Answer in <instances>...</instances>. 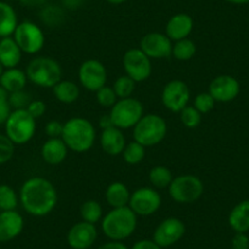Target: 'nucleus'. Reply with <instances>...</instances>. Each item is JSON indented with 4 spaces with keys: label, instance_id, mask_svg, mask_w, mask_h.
<instances>
[{
    "label": "nucleus",
    "instance_id": "nucleus-37",
    "mask_svg": "<svg viewBox=\"0 0 249 249\" xmlns=\"http://www.w3.org/2000/svg\"><path fill=\"white\" fill-rule=\"evenodd\" d=\"M32 97L25 89L18 90V92L9 93V104L13 110L27 109L30 103L32 102Z\"/></svg>",
    "mask_w": 249,
    "mask_h": 249
},
{
    "label": "nucleus",
    "instance_id": "nucleus-20",
    "mask_svg": "<svg viewBox=\"0 0 249 249\" xmlns=\"http://www.w3.org/2000/svg\"><path fill=\"white\" fill-rule=\"evenodd\" d=\"M99 140L102 149L110 157L121 155L124 147L127 144L126 143V137L122 133V130L115 127V126L107 128V130H102Z\"/></svg>",
    "mask_w": 249,
    "mask_h": 249
},
{
    "label": "nucleus",
    "instance_id": "nucleus-32",
    "mask_svg": "<svg viewBox=\"0 0 249 249\" xmlns=\"http://www.w3.org/2000/svg\"><path fill=\"white\" fill-rule=\"evenodd\" d=\"M122 158H124V162L128 165H138L142 162V160L145 157V147L140 144L136 141L127 143L124 147V152H122Z\"/></svg>",
    "mask_w": 249,
    "mask_h": 249
},
{
    "label": "nucleus",
    "instance_id": "nucleus-19",
    "mask_svg": "<svg viewBox=\"0 0 249 249\" xmlns=\"http://www.w3.org/2000/svg\"><path fill=\"white\" fill-rule=\"evenodd\" d=\"M193 27H195V21L192 16L186 13H178L169 18L166 28H165V35L172 42H177V40L190 37Z\"/></svg>",
    "mask_w": 249,
    "mask_h": 249
},
{
    "label": "nucleus",
    "instance_id": "nucleus-24",
    "mask_svg": "<svg viewBox=\"0 0 249 249\" xmlns=\"http://www.w3.org/2000/svg\"><path fill=\"white\" fill-rule=\"evenodd\" d=\"M131 192L127 186L120 181H115L107 187L105 200L111 208L128 207Z\"/></svg>",
    "mask_w": 249,
    "mask_h": 249
},
{
    "label": "nucleus",
    "instance_id": "nucleus-29",
    "mask_svg": "<svg viewBox=\"0 0 249 249\" xmlns=\"http://www.w3.org/2000/svg\"><path fill=\"white\" fill-rule=\"evenodd\" d=\"M196 52H197V47H196L195 42L190 38H184V39L174 42L171 56H174L178 61H188V60L193 59Z\"/></svg>",
    "mask_w": 249,
    "mask_h": 249
},
{
    "label": "nucleus",
    "instance_id": "nucleus-4",
    "mask_svg": "<svg viewBox=\"0 0 249 249\" xmlns=\"http://www.w3.org/2000/svg\"><path fill=\"white\" fill-rule=\"evenodd\" d=\"M28 81L40 88H53L62 80L59 62L49 56H37L28 62L26 69Z\"/></svg>",
    "mask_w": 249,
    "mask_h": 249
},
{
    "label": "nucleus",
    "instance_id": "nucleus-25",
    "mask_svg": "<svg viewBox=\"0 0 249 249\" xmlns=\"http://www.w3.org/2000/svg\"><path fill=\"white\" fill-rule=\"evenodd\" d=\"M27 81L28 78L26 71H22L18 68L5 69L0 77V86L9 93H14L25 89Z\"/></svg>",
    "mask_w": 249,
    "mask_h": 249
},
{
    "label": "nucleus",
    "instance_id": "nucleus-23",
    "mask_svg": "<svg viewBox=\"0 0 249 249\" xmlns=\"http://www.w3.org/2000/svg\"><path fill=\"white\" fill-rule=\"evenodd\" d=\"M230 227L236 233H246L249 231V199H244L234 205L229 214Z\"/></svg>",
    "mask_w": 249,
    "mask_h": 249
},
{
    "label": "nucleus",
    "instance_id": "nucleus-18",
    "mask_svg": "<svg viewBox=\"0 0 249 249\" xmlns=\"http://www.w3.org/2000/svg\"><path fill=\"white\" fill-rule=\"evenodd\" d=\"M25 221L18 210L0 212V242L5 243L18 237L22 232Z\"/></svg>",
    "mask_w": 249,
    "mask_h": 249
},
{
    "label": "nucleus",
    "instance_id": "nucleus-17",
    "mask_svg": "<svg viewBox=\"0 0 249 249\" xmlns=\"http://www.w3.org/2000/svg\"><path fill=\"white\" fill-rule=\"evenodd\" d=\"M98 238L95 225L81 221L73 225L68 233V243L72 249H88Z\"/></svg>",
    "mask_w": 249,
    "mask_h": 249
},
{
    "label": "nucleus",
    "instance_id": "nucleus-28",
    "mask_svg": "<svg viewBox=\"0 0 249 249\" xmlns=\"http://www.w3.org/2000/svg\"><path fill=\"white\" fill-rule=\"evenodd\" d=\"M172 179H174V175H172L171 170L164 165H157L150 169L149 182L154 188H158V190L169 188Z\"/></svg>",
    "mask_w": 249,
    "mask_h": 249
},
{
    "label": "nucleus",
    "instance_id": "nucleus-27",
    "mask_svg": "<svg viewBox=\"0 0 249 249\" xmlns=\"http://www.w3.org/2000/svg\"><path fill=\"white\" fill-rule=\"evenodd\" d=\"M52 89L54 97L64 104H72L80 98V87L73 81L61 80Z\"/></svg>",
    "mask_w": 249,
    "mask_h": 249
},
{
    "label": "nucleus",
    "instance_id": "nucleus-44",
    "mask_svg": "<svg viewBox=\"0 0 249 249\" xmlns=\"http://www.w3.org/2000/svg\"><path fill=\"white\" fill-rule=\"evenodd\" d=\"M131 249H162L159 244L155 243L153 239H141L132 246Z\"/></svg>",
    "mask_w": 249,
    "mask_h": 249
},
{
    "label": "nucleus",
    "instance_id": "nucleus-6",
    "mask_svg": "<svg viewBox=\"0 0 249 249\" xmlns=\"http://www.w3.org/2000/svg\"><path fill=\"white\" fill-rule=\"evenodd\" d=\"M5 135L15 145L30 142L36 133V119L26 109L13 110L5 122Z\"/></svg>",
    "mask_w": 249,
    "mask_h": 249
},
{
    "label": "nucleus",
    "instance_id": "nucleus-47",
    "mask_svg": "<svg viewBox=\"0 0 249 249\" xmlns=\"http://www.w3.org/2000/svg\"><path fill=\"white\" fill-rule=\"evenodd\" d=\"M20 4L27 8H37V6H42L47 3L48 0H18Z\"/></svg>",
    "mask_w": 249,
    "mask_h": 249
},
{
    "label": "nucleus",
    "instance_id": "nucleus-10",
    "mask_svg": "<svg viewBox=\"0 0 249 249\" xmlns=\"http://www.w3.org/2000/svg\"><path fill=\"white\" fill-rule=\"evenodd\" d=\"M122 65L126 75L136 83L147 81L152 76V59L148 57L140 48H132L124 53Z\"/></svg>",
    "mask_w": 249,
    "mask_h": 249
},
{
    "label": "nucleus",
    "instance_id": "nucleus-46",
    "mask_svg": "<svg viewBox=\"0 0 249 249\" xmlns=\"http://www.w3.org/2000/svg\"><path fill=\"white\" fill-rule=\"evenodd\" d=\"M99 126L102 130H107V128H110L114 126V124H112V120L111 117H110V114H107V115H103L102 117L99 119Z\"/></svg>",
    "mask_w": 249,
    "mask_h": 249
},
{
    "label": "nucleus",
    "instance_id": "nucleus-31",
    "mask_svg": "<svg viewBox=\"0 0 249 249\" xmlns=\"http://www.w3.org/2000/svg\"><path fill=\"white\" fill-rule=\"evenodd\" d=\"M20 198L13 187L9 184H0V212L16 210Z\"/></svg>",
    "mask_w": 249,
    "mask_h": 249
},
{
    "label": "nucleus",
    "instance_id": "nucleus-16",
    "mask_svg": "<svg viewBox=\"0 0 249 249\" xmlns=\"http://www.w3.org/2000/svg\"><path fill=\"white\" fill-rule=\"evenodd\" d=\"M208 92L215 102L229 103L236 99L241 92V85L238 80L230 75H219L209 85Z\"/></svg>",
    "mask_w": 249,
    "mask_h": 249
},
{
    "label": "nucleus",
    "instance_id": "nucleus-50",
    "mask_svg": "<svg viewBox=\"0 0 249 249\" xmlns=\"http://www.w3.org/2000/svg\"><path fill=\"white\" fill-rule=\"evenodd\" d=\"M109 4H112V5H121V4L126 3L127 0H107Z\"/></svg>",
    "mask_w": 249,
    "mask_h": 249
},
{
    "label": "nucleus",
    "instance_id": "nucleus-51",
    "mask_svg": "<svg viewBox=\"0 0 249 249\" xmlns=\"http://www.w3.org/2000/svg\"><path fill=\"white\" fill-rule=\"evenodd\" d=\"M4 70H5V69H4V66L1 65V62H0V77H1V75H3Z\"/></svg>",
    "mask_w": 249,
    "mask_h": 249
},
{
    "label": "nucleus",
    "instance_id": "nucleus-11",
    "mask_svg": "<svg viewBox=\"0 0 249 249\" xmlns=\"http://www.w3.org/2000/svg\"><path fill=\"white\" fill-rule=\"evenodd\" d=\"M128 207L137 216H150L161 207V196L153 187H141L131 193Z\"/></svg>",
    "mask_w": 249,
    "mask_h": 249
},
{
    "label": "nucleus",
    "instance_id": "nucleus-35",
    "mask_svg": "<svg viewBox=\"0 0 249 249\" xmlns=\"http://www.w3.org/2000/svg\"><path fill=\"white\" fill-rule=\"evenodd\" d=\"M202 116L203 115L193 105H187L179 111V119L187 128H197L202 122Z\"/></svg>",
    "mask_w": 249,
    "mask_h": 249
},
{
    "label": "nucleus",
    "instance_id": "nucleus-13",
    "mask_svg": "<svg viewBox=\"0 0 249 249\" xmlns=\"http://www.w3.org/2000/svg\"><path fill=\"white\" fill-rule=\"evenodd\" d=\"M191 99L190 88L182 80H172L165 85L161 92V102L171 112H178L188 105Z\"/></svg>",
    "mask_w": 249,
    "mask_h": 249
},
{
    "label": "nucleus",
    "instance_id": "nucleus-1",
    "mask_svg": "<svg viewBox=\"0 0 249 249\" xmlns=\"http://www.w3.org/2000/svg\"><path fill=\"white\" fill-rule=\"evenodd\" d=\"M18 198L25 212L36 217L47 216L57 204L55 186L49 179L39 176L23 182Z\"/></svg>",
    "mask_w": 249,
    "mask_h": 249
},
{
    "label": "nucleus",
    "instance_id": "nucleus-48",
    "mask_svg": "<svg viewBox=\"0 0 249 249\" xmlns=\"http://www.w3.org/2000/svg\"><path fill=\"white\" fill-rule=\"evenodd\" d=\"M62 4L68 9H77L82 4V0H62Z\"/></svg>",
    "mask_w": 249,
    "mask_h": 249
},
{
    "label": "nucleus",
    "instance_id": "nucleus-9",
    "mask_svg": "<svg viewBox=\"0 0 249 249\" xmlns=\"http://www.w3.org/2000/svg\"><path fill=\"white\" fill-rule=\"evenodd\" d=\"M13 38L22 53L35 55L43 49L45 44V36L42 28L32 21L18 22Z\"/></svg>",
    "mask_w": 249,
    "mask_h": 249
},
{
    "label": "nucleus",
    "instance_id": "nucleus-14",
    "mask_svg": "<svg viewBox=\"0 0 249 249\" xmlns=\"http://www.w3.org/2000/svg\"><path fill=\"white\" fill-rule=\"evenodd\" d=\"M172 45L174 42L165 33L150 32L142 37L140 49L152 60H160L171 56Z\"/></svg>",
    "mask_w": 249,
    "mask_h": 249
},
{
    "label": "nucleus",
    "instance_id": "nucleus-3",
    "mask_svg": "<svg viewBox=\"0 0 249 249\" xmlns=\"http://www.w3.org/2000/svg\"><path fill=\"white\" fill-rule=\"evenodd\" d=\"M137 229V215L130 207L112 208L102 219V231L110 241H124Z\"/></svg>",
    "mask_w": 249,
    "mask_h": 249
},
{
    "label": "nucleus",
    "instance_id": "nucleus-22",
    "mask_svg": "<svg viewBox=\"0 0 249 249\" xmlns=\"http://www.w3.org/2000/svg\"><path fill=\"white\" fill-rule=\"evenodd\" d=\"M22 59V50L11 37L0 38V62L4 69L18 68Z\"/></svg>",
    "mask_w": 249,
    "mask_h": 249
},
{
    "label": "nucleus",
    "instance_id": "nucleus-45",
    "mask_svg": "<svg viewBox=\"0 0 249 249\" xmlns=\"http://www.w3.org/2000/svg\"><path fill=\"white\" fill-rule=\"evenodd\" d=\"M98 249H128L126 244L122 243L121 241H110L107 243L98 247Z\"/></svg>",
    "mask_w": 249,
    "mask_h": 249
},
{
    "label": "nucleus",
    "instance_id": "nucleus-39",
    "mask_svg": "<svg viewBox=\"0 0 249 249\" xmlns=\"http://www.w3.org/2000/svg\"><path fill=\"white\" fill-rule=\"evenodd\" d=\"M15 153V144L6 135L0 133V165L10 161Z\"/></svg>",
    "mask_w": 249,
    "mask_h": 249
},
{
    "label": "nucleus",
    "instance_id": "nucleus-7",
    "mask_svg": "<svg viewBox=\"0 0 249 249\" xmlns=\"http://www.w3.org/2000/svg\"><path fill=\"white\" fill-rule=\"evenodd\" d=\"M169 196L178 204H191L199 199L204 193V183L195 175H179L174 177L169 186Z\"/></svg>",
    "mask_w": 249,
    "mask_h": 249
},
{
    "label": "nucleus",
    "instance_id": "nucleus-38",
    "mask_svg": "<svg viewBox=\"0 0 249 249\" xmlns=\"http://www.w3.org/2000/svg\"><path fill=\"white\" fill-rule=\"evenodd\" d=\"M215 100L214 98L210 95L209 92H203L196 95L195 102H193V107L200 112V114H208L212 111L215 107Z\"/></svg>",
    "mask_w": 249,
    "mask_h": 249
},
{
    "label": "nucleus",
    "instance_id": "nucleus-30",
    "mask_svg": "<svg viewBox=\"0 0 249 249\" xmlns=\"http://www.w3.org/2000/svg\"><path fill=\"white\" fill-rule=\"evenodd\" d=\"M81 217L82 221L89 222V224L95 225L97 222L102 221L103 219V207L100 205L99 202L94 199L86 200L82 205H81Z\"/></svg>",
    "mask_w": 249,
    "mask_h": 249
},
{
    "label": "nucleus",
    "instance_id": "nucleus-26",
    "mask_svg": "<svg viewBox=\"0 0 249 249\" xmlns=\"http://www.w3.org/2000/svg\"><path fill=\"white\" fill-rule=\"evenodd\" d=\"M18 25V18L15 9L0 0V38L11 37Z\"/></svg>",
    "mask_w": 249,
    "mask_h": 249
},
{
    "label": "nucleus",
    "instance_id": "nucleus-34",
    "mask_svg": "<svg viewBox=\"0 0 249 249\" xmlns=\"http://www.w3.org/2000/svg\"><path fill=\"white\" fill-rule=\"evenodd\" d=\"M40 18L45 25L55 27V26H59L64 20V10L60 6L48 5L40 11Z\"/></svg>",
    "mask_w": 249,
    "mask_h": 249
},
{
    "label": "nucleus",
    "instance_id": "nucleus-43",
    "mask_svg": "<svg viewBox=\"0 0 249 249\" xmlns=\"http://www.w3.org/2000/svg\"><path fill=\"white\" fill-rule=\"evenodd\" d=\"M232 249H249V237L246 233H236L231 242Z\"/></svg>",
    "mask_w": 249,
    "mask_h": 249
},
{
    "label": "nucleus",
    "instance_id": "nucleus-42",
    "mask_svg": "<svg viewBox=\"0 0 249 249\" xmlns=\"http://www.w3.org/2000/svg\"><path fill=\"white\" fill-rule=\"evenodd\" d=\"M26 110H27V111L30 112L36 120H37V119H40V117L45 114V111H47V104H45L43 100H39V99L32 100Z\"/></svg>",
    "mask_w": 249,
    "mask_h": 249
},
{
    "label": "nucleus",
    "instance_id": "nucleus-36",
    "mask_svg": "<svg viewBox=\"0 0 249 249\" xmlns=\"http://www.w3.org/2000/svg\"><path fill=\"white\" fill-rule=\"evenodd\" d=\"M95 98H97V102L99 103L100 107H107V109H111L115 105V103L119 100L114 88L109 87V86H104L99 90H97L95 92Z\"/></svg>",
    "mask_w": 249,
    "mask_h": 249
},
{
    "label": "nucleus",
    "instance_id": "nucleus-15",
    "mask_svg": "<svg viewBox=\"0 0 249 249\" xmlns=\"http://www.w3.org/2000/svg\"><path fill=\"white\" fill-rule=\"evenodd\" d=\"M186 233V225L178 217H167L162 220L153 233V241L161 248L177 243Z\"/></svg>",
    "mask_w": 249,
    "mask_h": 249
},
{
    "label": "nucleus",
    "instance_id": "nucleus-33",
    "mask_svg": "<svg viewBox=\"0 0 249 249\" xmlns=\"http://www.w3.org/2000/svg\"><path fill=\"white\" fill-rule=\"evenodd\" d=\"M115 93H116L119 99H124V98H131L136 90V82L127 75L120 76L115 80L112 85Z\"/></svg>",
    "mask_w": 249,
    "mask_h": 249
},
{
    "label": "nucleus",
    "instance_id": "nucleus-5",
    "mask_svg": "<svg viewBox=\"0 0 249 249\" xmlns=\"http://www.w3.org/2000/svg\"><path fill=\"white\" fill-rule=\"evenodd\" d=\"M167 133L166 121L158 114H144L133 127V141L143 147H154L164 141Z\"/></svg>",
    "mask_w": 249,
    "mask_h": 249
},
{
    "label": "nucleus",
    "instance_id": "nucleus-41",
    "mask_svg": "<svg viewBox=\"0 0 249 249\" xmlns=\"http://www.w3.org/2000/svg\"><path fill=\"white\" fill-rule=\"evenodd\" d=\"M45 133L49 138H61L64 131V124L56 120H52L45 124Z\"/></svg>",
    "mask_w": 249,
    "mask_h": 249
},
{
    "label": "nucleus",
    "instance_id": "nucleus-40",
    "mask_svg": "<svg viewBox=\"0 0 249 249\" xmlns=\"http://www.w3.org/2000/svg\"><path fill=\"white\" fill-rule=\"evenodd\" d=\"M11 111L13 109L9 104V92L0 86V126L5 124Z\"/></svg>",
    "mask_w": 249,
    "mask_h": 249
},
{
    "label": "nucleus",
    "instance_id": "nucleus-2",
    "mask_svg": "<svg viewBox=\"0 0 249 249\" xmlns=\"http://www.w3.org/2000/svg\"><path fill=\"white\" fill-rule=\"evenodd\" d=\"M61 140L72 152L85 153L94 145L97 131L89 120L85 117H72L64 122Z\"/></svg>",
    "mask_w": 249,
    "mask_h": 249
},
{
    "label": "nucleus",
    "instance_id": "nucleus-12",
    "mask_svg": "<svg viewBox=\"0 0 249 249\" xmlns=\"http://www.w3.org/2000/svg\"><path fill=\"white\" fill-rule=\"evenodd\" d=\"M78 81L81 86L89 92H97L107 86V71L102 61L88 59L78 69Z\"/></svg>",
    "mask_w": 249,
    "mask_h": 249
},
{
    "label": "nucleus",
    "instance_id": "nucleus-49",
    "mask_svg": "<svg viewBox=\"0 0 249 249\" xmlns=\"http://www.w3.org/2000/svg\"><path fill=\"white\" fill-rule=\"evenodd\" d=\"M226 3L234 4V5H246V4H249V0H225Z\"/></svg>",
    "mask_w": 249,
    "mask_h": 249
},
{
    "label": "nucleus",
    "instance_id": "nucleus-21",
    "mask_svg": "<svg viewBox=\"0 0 249 249\" xmlns=\"http://www.w3.org/2000/svg\"><path fill=\"white\" fill-rule=\"evenodd\" d=\"M68 153L69 148L66 147L65 142L61 138H49L43 143L42 149H40V154L44 162L52 166H56L65 161Z\"/></svg>",
    "mask_w": 249,
    "mask_h": 249
},
{
    "label": "nucleus",
    "instance_id": "nucleus-8",
    "mask_svg": "<svg viewBox=\"0 0 249 249\" xmlns=\"http://www.w3.org/2000/svg\"><path fill=\"white\" fill-rule=\"evenodd\" d=\"M110 117L115 127L120 130L133 128L144 115V107L142 102L136 98L119 99L110 109Z\"/></svg>",
    "mask_w": 249,
    "mask_h": 249
}]
</instances>
